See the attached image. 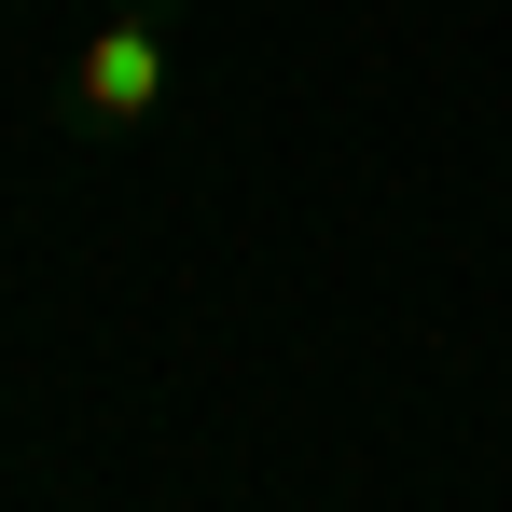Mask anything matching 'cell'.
I'll return each instance as SVG.
<instances>
[{
    "label": "cell",
    "mask_w": 512,
    "mask_h": 512,
    "mask_svg": "<svg viewBox=\"0 0 512 512\" xmlns=\"http://www.w3.org/2000/svg\"><path fill=\"white\" fill-rule=\"evenodd\" d=\"M70 111L97 139H139L167 111V0H111L84 42H70Z\"/></svg>",
    "instance_id": "cell-1"
}]
</instances>
